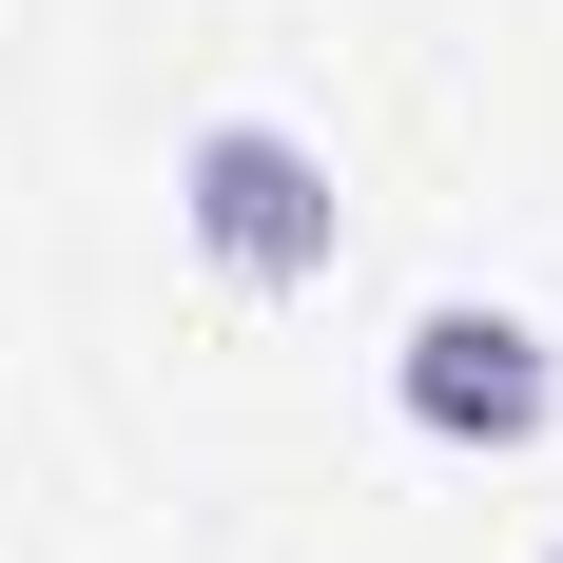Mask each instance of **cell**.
Returning <instances> with one entry per match:
<instances>
[{
  "label": "cell",
  "instance_id": "6da1fadb",
  "mask_svg": "<svg viewBox=\"0 0 563 563\" xmlns=\"http://www.w3.org/2000/svg\"><path fill=\"white\" fill-rule=\"evenodd\" d=\"M175 233H195L214 291H311L350 253V195H331V156L291 117H195L175 136Z\"/></svg>",
  "mask_w": 563,
  "mask_h": 563
},
{
  "label": "cell",
  "instance_id": "3957f363",
  "mask_svg": "<svg viewBox=\"0 0 563 563\" xmlns=\"http://www.w3.org/2000/svg\"><path fill=\"white\" fill-rule=\"evenodd\" d=\"M544 563H563V544H544Z\"/></svg>",
  "mask_w": 563,
  "mask_h": 563
},
{
  "label": "cell",
  "instance_id": "7a4b0ae2",
  "mask_svg": "<svg viewBox=\"0 0 563 563\" xmlns=\"http://www.w3.org/2000/svg\"><path fill=\"white\" fill-rule=\"evenodd\" d=\"M389 408L428 428V448H466V466H525L563 428V350H544V311H506V291H428L389 331Z\"/></svg>",
  "mask_w": 563,
  "mask_h": 563
}]
</instances>
